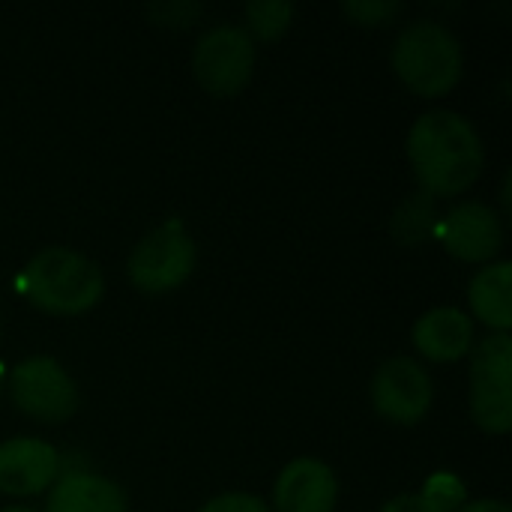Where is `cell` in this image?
Here are the masks:
<instances>
[{"label": "cell", "instance_id": "6da1fadb", "mask_svg": "<svg viewBox=\"0 0 512 512\" xmlns=\"http://www.w3.org/2000/svg\"><path fill=\"white\" fill-rule=\"evenodd\" d=\"M408 162L429 198H453L471 189L486 165L477 126L459 111H429L408 132Z\"/></svg>", "mask_w": 512, "mask_h": 512}, {"label": "cell", "instance_id": "7a4b0ae2", "mask_svg": "<svg viewBox=\"0 0 512 512\" xmlns=\"http://www.w3.org/2000/svg\"><path fill=\"white\" fill-rule=\"evenodd\" d=\"M21 291L39 312L75 318L99 306L105 276L87 255L66 246H51L30 258L21 276Z\"/></svg>", "mask_w": 512, "mask_h": 512}, {"label": "cell", "instance_id": "3957f363", "mask_svg": "<svg viewBox=\"0 0 512 512\" xmlns=\"http://www.w3.org/2000/svg\"><path fill=\"white\" fill-rule=\"evenodd\" d=\"M390 63L396 78L423 99L447 96L465 75L459 36L432 18L414 21L396 36Z\"/></svg>", "mask_w": 512, "mask_h": 512}, {"label": "cell", "instance_id": "277c9868", "mask_svg": "<svg viewBox=\"0 0 512 512\" xmlns=\"http://www.w3.org/2000/svg\"><path fill=\"white\" fill-rule=\"evenodd\" d=\"M471 417L486 435L512 429V336L492 333L471 348Z\"/></svg>", "mask_w": 512, "mask_h": 512}, {"label": "cell", "instance_id": "5b68a950", "mask_svg": "<svg viewBox=\"0 0 512 512\" xmlns=\"http://www.w3.org/2000/svg\"><path fill=\"white\" fill-rule=\"evenodd\" d=\"M195 258L198 252L186 228L180 222H165L138 240L129 255L126 276L141 294H171L192 276Z\"/></svg>", "mask_w": 512, "mask_h": 512}, {"label": "cell", "instance_id": "8992f818", "mask_svg": "<svg viewBox=\"0 0 512 512\" xmlns=\"http://www.w3.org/2000/svg\"><path fill=\"white\" fill-rule=\"evenodd\" d=\"M255 69V42L237 24H216L201 33L192 51L195 81L219 99L237 96Z\"/></svg>", "mask_w": 512, "mask_h": 512}, {"label": "cell", "instance_id": "52a82bcc", "mask_svg": "<svg viewBox=\"0 0 512 512\" xmlns=\"http://www.w3.org/2000/svg\"><path fill=\"white\" fill-rule=\"evenodd\" d=\"M12 405L39 423H66L78 411V387L54 357H27L9 372Z\"/></svg>", "mask_w": 512, "mask_h": 512}, {"label": "cell", "instance_id": "ba28073f", "mask_svg": "<svg viewBox=\"0 0 512 512\" xmlns=\"http://www.w3.org/2000/svg\"><path fill=\"white\" fill-rule=\"evenodd\" d=\"M369 393H372V408L396 426L420 423L435 399L429 372L411 357L384 360L372 378Z\"/></svg>", "mask_w": 512, "mask_h": 512}, {"label": "cell", "instance_id": "9c48e42d", "mask_svg": "<svg viewBox=\"0 0 512 512\" xmlns=\"http://www.w3.org/2000/svg\"><path fill=\"white\" fill-rule=\"evenodd\" d=\"M438 237L456 261L489 264L504 246V222L489 204L465 201L438 222Z\"/></svg>", "mask_w": 512, "mask_h": 512}, {"label": "cell", "instance_id": "30bf717a", "mask_svg": "<svg viewBox=\"0 0 512 512\" xmlns=\"http://www.w3.org/2000/svg\"><path fill=\"white\" fill-rule=\"evenodd\" d=\"M60 477V456L48 441L12 438L0 444V492L30 498L51 489Z\"/></svg>", "mask_w": 512, "mask_h": 512}, {"label": "cell", "instance_id": "8fae6325", "mask_svg": "<svg viewBox=\"0 0 512 512\" xmlns=\"http://www.w3.org/2000/svg\"><path fill=\"white\" fill-rule=\"evenodd\" d=\"M339 501V480L321 459L303 456L282 468L273 483L276 512H333Z\"/></svg>", "mask_w": 512, "mask_h": 512}, {"label": "cell", "instance_id": "7c38bea8", "mask_svg": "<svg viewBox=\"0 0 512 512\" xmlns=\"http://www.w3.org/2000/svg\"><path fill=\"white\" fill-rule=\"evenodd\" d=\"M411 339L423 360L459 363L474 348V321L468 312L456 306H438V309H429L423 318H417Z\"/></svg>", "mask_w": 512, "mask_h": 512}, {"label": "cell", "instance_id": "4fadbf2b", "mask_svg": "<svg viewBox=\"0 0 512 512\" xmlns=\"http://www.w3.org/2000/svg\"><path fill=\"white\" fill-rule=\"evenodd\" d=\"M129 501L126 492L99 474L72 471L60 474L48 492L45 512H126Z\"/></svg>", "mask_w": 512, "mask_h": 512}, {"label": "cell", "instance_id": "5bb4252c", "mask_svg": "<svg viewBox=\"0 0 512 512\" xmlns=\"http://www.w3.org/2000/svg\"><path fill=\"white\" fill-rule=\"evenodd\" d=\"M471 312L492 333H510L512 327V264L495 261L483 267L468 288Z\"/></svg>", "mask_w": 512, "mask_h": 512}, {"label": "cell", "instance_id": "9a60e30c", "mask_svg": "<svg viewBox=\"0 0 512 512\" xmlns=\"http://www.w3.org/2000/svg\"><path fill=\"white\" fill-rule=\"evenodd\" d=\"M243 15H246V27L243 30L249 36L273 42V39L285 36V30L291 27L294 6L285 3V0H255V3H246Z\"/></svg>", "mask_w": 512, "mask_h": 512}, {"label": "cell", "instance_id": "2e32d148", "mask_svg": "<svg viewBox=\"0 0 512 512\" xmlns=\"http://www.w3.org/2000/svg\"><path fill=\"white\" fill-rule=\"evenodd\" d=\"M432 228H438V222H435V210H432L429 195L411 198L393 219V231L402 243H423Z\"/></svg>", "mask_w": 512, "mask_h": 512}, {"label": "cell", "instance_id": "e0dca14e", "mask_svg": "<svg viewBox=\"0 0 512 512\" xmlns=\"http://www.w3.org/2000/svg\"><path fill=\"white\" fill-rule=\"evenodd\" d=\"M426 501H432L441 512H459L465 504H468V489L465 483L450 474V471H441V474H432L420 492Z\"/></svg>", "mask_w": 512, "mask_h": 512}, {"label": "cell", "instance_id": "ac0fdd59", "mask_svg": "<svg viewBox=\"0 0 512 512\" xmlns=\"http://www.w3.org/2000/svg\"><path fill=\"white\" fill-rule=\"evenodd\" d=\"M342 12L360 27H384L402 12V3L399 0H351L342 6Z\"/></svg>", "mask_w": 512, "mask_h": 512}, {"label": "cell", "instance_id": "d6986e66", "mask_svg": "<svg viewBox=\"0 0 512 512\" xmlns=\"http://www.w3.org/2000/svg\"><path fill=\"white\" fill-rule=\"evenodd\" d=\"M201 12H204L201 3H186V0H177V3H153V6H147V15H150L153 21H159L162 27H189Z\"/></svg>", "mask_w": 512, "mask_h": 512}, {"label": "cell", "instance_id": "ffe728a7", "mask_svg": "<svg viewBox=\"0 0 512 512\" xmlns=\"http://www.w3.org/2000/svg\"><path fill=\"white\" fill-rule=\"evenodd\" d=\"M198 512H273L258 495H246V492H225L210 498Z\"/></svg>", "mask_w": 512, "mask_h": 512}, {"label": "cell", "instance_id": "44dd1931", "mask_svg": "<svg viewBox=\"0 0 512 512\" xmlns=\"http://www.w3.org/2000/svg\"><path fill=\"white\" fill-rule=\"evenodd\" d=\"M381 512H441L432 501H426L420 492H414V495H399V498H393V501H387Z\"/></svg>", "mask_w": 512, "mask_h": 512}, {"label": "cell", "instance_id": "7402d4cb", "mask_svg": "<svg viewBox=\"0 0 512 512\" xmlns=\"http://www.w3.org/2000/svg\"><path fill=\"white\" fill-rule=\"evenodd\" d=\"M459 512H512L507 501H471Z\"/></svg>", "mask_w": 512, "mask_h": 512}, {"label": "cell", "instance_id": "603a6c76", "mask_svg": "<svg viewBox=\"0 0 512 512\" xmlns=\"http://www.w3.org/2000/svg\"><path fill=\"white\" fill-rule=\"evenodd\" d=\"M0 512H33V510H27V507H6V510H0Z\"/></svg>", "mask_w": 512, "mask_h": 512}, {"label": "cell", "instance_id": "cb8c5ba5", "mask_svg": "<svg viewBox=\"0 0 512 512\" xmlns=\"http://www.w3.org/2000/svg\"><path fill=\"white\" fill-rule=\"evenodd\" d=\"M0 399H3V372H0Z\"/></svg>", "mask_w": 512, "mask_h": 512}]
</instances>
